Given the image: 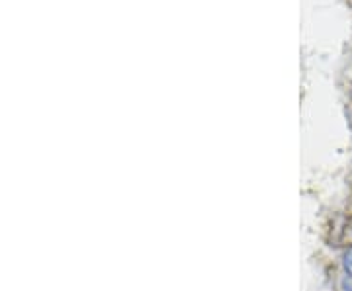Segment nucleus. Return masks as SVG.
Instances as JSON below:
<instances>
[{
  "label": "nucleus",
  "mask_w": 352,
  "mask_h": 291,
  "mask_svg": "<svg viewBox=\"0 0 352 291\" xmlns=\"http://www.w3.org/2000/svg\"><path fill=\"white\" fill-rule=\"evenodd\" d=\"M344 268H346L349 276L352 278V248H349V251L344 253Z\"/></svg>",
  "instance_id": "obj_1"
}]
</instances>
